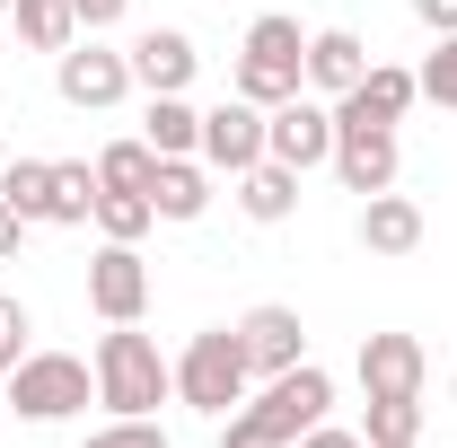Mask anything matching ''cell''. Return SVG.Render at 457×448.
<instances>
[{"instance_id":"obj_35","label":"cell","mask_w":457,"mask_h":448,"mask_svg":"<svg viewBox=\"0 0 457 448\" xmlns=\"http://www.w3.org/2000/svg\"><path fill=\"white\" fill-rule=\"evenodd\" d=\"M449 395H457V378H449Z\"/></svg>"},{"instance_id":"obj_27","label":"cell","mask_w":457,"mask_h":448,"mask_svg":"<svg viewBox=\"0 0 457 448\" xmlns=\"http://www.w3.org/2000/svg\"><path fill=\"white\" fill-rule=\"evenodd\" d=\"M413 79H422V97H431V106H457V36H440L431 62H422Z\"/></svg>"},{"instance_id":"obj_31","label":"cell","mask_w":457,"mask_h":448,"mask_svg":"<svg viewBox=\"0 0 457 448\" xmlns=\"http://www.w3.org/2000/svg\"><path fill=\"white\" fill-rule=\"evenodd\" d=\"M413 18H422L431 36H457V0H413Z\"/></svg>"},{"instance_id":"obj_23","label":"cell","mask_w":457,"mask_h":448,"mask_svg":"<svg viewBox=\"0 0 457 448\" xmlns=\"http://www.w3.org/2000/svg\"><path fill=\"white\" fill-rule=\"evenodd\" d=\"M370 448H404L422 440V395H370V422H361Z\"/></svg>"},{"instance_id":"obj_21","label":"cell","mask_w":457,"mask_h":448,"mask_svg":"<svg viewBox=\"0 0 457 448\" xmlns=\"http://www.w3.org/2000/svg\"><path fill=\"white\" fill-rule=\"evenodd\" d=\"M9 18H18V36H27L36 54H71V45H79L71 0H9Z\"/></svg>"},{"instance_id":"obj_32","label":"cell","mask_w":457,"mask_h":448,"mask_svg":"<svg viewBox=\"0 0 457 448\" xmlns=\"http://www.w3.org/2000/svg\"><path fill=\"white\" fill-rule=\"evenodd\" d=\"M18 237H27V220H18V212H9V203H0V264H9V255H18Z\"/></svg>"},{"instance_id":"obj_20","label":"cell","mask_w":457,"mask_h":448,"mask_svg":"<svg viewBox=\"0 0 457 448\" xmlns=\"http://www.w3.org/2000/svg\"><path fill=\"white\" fill-rule=\"evenodd\" d=\"M0 203L18 212V220H54V159H9L0 168Z\"/></svg>"},{"instance_id":"obj_29","label":"cell","mask_w":457,"mask_h":448,"mask_svg":"<svg viewBox=\"0 0 457 448\" xmlns=\"http://www.w3.org/2000/svg\"><path fill=\"white\" fill-rule=\"evenodd\" d=\"M132 0H71V18H79V36H106L114 18H123Z\"/></svg>"},{"instance_id":"obj_5","label":"cell","mask_w":457,"mask_h":448,"mask_svg":"<svg viewBox=\"0 0 457 448\" xmlns=\"http://www.w3.org/2000/svg\"><path fill=\"white\" fill-rule=\"evenodd\" d=\"M88 395H97V369H88V361H71V352H27V361L9 369V395H0V404H9L18 422H71Z\"/></svg>"},{"instance_id":"obj_18","label":"cell","mask_w":457,"mask_h":448,"mask_svg":"<svg viewBox=\"0 0 457 448\" xmlns=\"http://www.w3.org/2000/svg\"><path fill=\"white\" fill-rule=\"evenodd\" d=\"M237 212H246L255 228L290 220V212H299V168H282V159H255V168L237 176Z\"/></svg>"},{"instance_id":"obj_28","label":"cell","mask_w":457,"mask_h":448,"mask_svg":"<svg viewBox=\"0 0 457 448\" xmlns=\"http://www.w3.org/2000/svg\"><path fill=\"white\" fill-rule=\"evenodd\" d=\"M27 335H36V326H27V308H18V299H0V378L27 361Z\"/></svg>"},{"instance_id":"obj_7","label":"cell","mask_w":457,"mask_h":448,"mask_svg":"<svg viewBox=\"0 0 457 448\" xmlns=\"http://www.w3.org/2000/svg\"><path fill=\"white\" fill-rule=\"evenodd\" d=\"M264 159H282V168H326L335 159V106H317V97H282V106L264 114Z\"/></svg>"},{"instance_id":"obj_16","label":"cell","mask_w":457,"mask_h":448,"mask_svg":"<svg viewBox=\"0 0 457 448\" xmlns=\"http://www.w3.org/2000/svg\"><path fill=\"white\" fill-rule=\"evenodd\" d=\"M361 246H370V255H413V246H422V203H404L396 185L370 194V203H361Z\"/></svg>"},{"instance_id":"obj_2","label":"cell","mask_w":457,"mask_h":448,"mask_svg":"<svg viewBox=\"0 0 457 448\" xmlns=\"http://www.w3.org/2000/svg\"><path fill=\"white\" fill-rule=\"evenodd\" d=\"M308 88V36H299V18H255L246 27V54H237V71H228V97H246V106H282V97H299Z\"/></svg>"},{"instance_id":"obj_19","label":"cell","mask_w":457,"mask_h":448,"mask_svg":"<svg viewBox=\"0 0 457 448\" xmlns=\"http://www.w3.org/2000/svg\"><path fill=\"white\" fill-rule=\"evenodd\" d=\"M141 141H150L159 159H194V150H203V106H185V97H150Z\"/></svg>"},{"instance_id":"obj_4","label":"cell","mask_w":457,"mask_h":448,"mask_svg":"<svg viewBox=\"0 0 457 448\" xmlns=\"http://www.w3.org/2000/svg\"><path fill=\"white\" fill-rule=\"evenodd\" d=\"M246 387H255V369H246V343H237V326H203V335L185 343V361H176V395H185L194 413L228 422V413L246 404Z\"/></svg>"},{"instance_id":"obj_13","label":"cell","mask_w":457,"mask_h":448,"mask_svg":"<svg viewBox=\"0 0 457 448\" xmlns=\"http://www.w3.org/2000/svg\"><path fill=\"white\" fill-rule=\"evenodd\" d=\"M413 97H422V79H413V71L370 62V71H361V88H352V97H335V114H343V123H387V132H396L404 114H413Z\"/></svg>"},{"instance_id":"obj_6","label":"cell","mask_w":457,"mask_h":448,"mask_svg":"<svg viewBox=\"0 0 457 448\" xmlns=\"http://www.w3.org/2000/svg\"><path fill=\"white\" fill-rule=\"evenodd\" d=\"M54 88H62V106H79V114H106L123 106V88H132V54H114V45H71V54H54Z\"/></svg>"},{"instance_id":"obj_34","label":"cell","mask_w":457,"mask_h":448,"mask_svg":"<svg viewBox=\"0 0 457 448\" xmlns=\"http://www.w3.org/2000/svg\"><path fill=\"white\" fill-rule=\"evenodd\" d=\"M404 448H422V440H404Z\"/></svg>"},{"instance_id":"obj_14","label":"cell","mask_w":457,"mask_h":448,"mask_svg":"<svg viewBox=\"0 0 457 448\" xmlns=\"http://www.w3.org/2000/svg\"><path fill=\"white\" fill-rule=\"evenodd\" d=\"M422 378H431V352L413 335H370L361 343V387L370 395H422Z\"/></svg>"},{"instance_id":"obj_12","label":"cell","mask_w":457,"mask_h":448,"mask_svg":"<svg viewBox=\"0 0 457 448\" xmlns=\"http://www.w3.org/2000/svg\"><path fill=\"white\" fill-rule=\"evenodd\" d=\"M194 71H203V54H194L185 27H150V36H132V88H150V97H185Z\"/></svg>"},{"instance_id":"obj_3","label":"cell","mask_w":457,"mask_h":448,"mask_svg":"<svg viewBox=\"0 0 457 448\" xmlns=\"http://www.w3.org/2000/svg\"><path fill=\"white\" fill-rule=\"evenodd\" d=\"M97 404L106 413H159L176 395V361H159V343L132 335V326H114V335H97Z\"/></svg>"},{"instance_id":"obj_26","label":"cell","mask_w":457,"mask_h":448,"mask_svg":"<svg viewBox=\"0 0 457 448\" xmlns=\"http://www.w3.org/2000/svg\"><path fill=\"white\" fill-rule=\"evenodd\" d=\"M79 448H168V431H159L150 413H114L106 431H88Z\"/></svg>"},{"instance_id":"obj_15","label":"cell","mask_w":457,"mask_h":448,"mask_svg":"<svg viewBox=\"0 0 457 448\" xmlns=\"http://www.w3.org/2000/svg\"><path fill=\"white\" fill-rule=\"evenodd\" d=\"M361 71H370V45H361L352 27H317V36H308V88L352 97V88H361Z\"/></svg>"},{"instance_id":"obj_25","label":"cell","mask_w":457,"mask_h":448,"mask_svg":"<svg viewBox=\"0 0 457 448\" xmlns=\"http://www.w3.org/2000/svg\"><path fill=\"white\" fill-rule=\"evenodd\" d=\"M150 220H159V212H150V194H106V185H97V228H106V237L141 246V237H150Z\"/></svg>"},{"instance_id":"obj_36","label":"cell","mask_w":457,"mask_h":448,"mask_svg":"<svg viewBox=\"0 0 457 448\" xmlns=\"http://www.w3.org/2000/svg\"><path fill=\"white\" fill-rule=\"evenodd\" d=\"M0 413H9V404H0Z\"/></svg>"},{"instance_id":"obj_24","label":"cell","mask_w":457,"mask_h":448,"mask_svg":"<svg viewBox=\"0 0 457 448\" xmlns=\"http://www.w3.org/2000/svg\"><path fill=\"white\" fill-rule=\"evenodd\" d=\"M150 176H159V150H150V141L97 150V185H106V194H150Z\"/></svg>"},{"instance_id":"obj_10","label":"cell","mask_w":457,"mask_h":448,"mask_svg":"<svg viewBox=\"0 0 457 448\" xmlns=\"http://www.w3.org/2000/svg\"><path fill=\"white\" fill-rule=\"evenodd\" d=\"M237 343H246V369H255V378H282V369L308 361V326H299V308H282V299L246 308V317H237Z\"/></svg>"},{"instance_id":"obj_9","label":"cell","mask_w":457,"mask_h":448,"mask_svg":"<svg viewBox=\"0 0 457 448\" xmlns=\"http://www.w3.org/2000/svg\"><path fill=\"white\" fill-rule=\"evenodd\" d=\"M326 168L343 176V194H361V203H370V194H387V185H396V132H387V123H343L335 114V159H326Z\"/></svg>"},{"instance_id":"obj_33","label":"cell","mask_w":457,"mask_h":448,"mask_svg":"<svg viewBox=\"0 0 457 448\" xmlns=\"http://www.w3.org/2000/svg\"><path fill=\"white\" fill-rule=\"evenodd\" d=\"M0 18H9V0H0Z\"/></svg>"},{"instance_id":"obj_22","label":"cell","mask_w":457,"mask_h":448,"mask_svg":"<svg viewBox=\"0 0 457 448\" xmlns=\"http://www.w3.org/2000/svg\"><path fill=\"white\" fill-rule=\"evenodd\" d=\"M97 220V168L88 159H54V228Z\"/></svg>"},{"instance_id":"obj_11","label":"cell","mask_w":457,"mask_h":448,"mask_svg":"<svg viewBox=\"0 0 457 448\" xmlns=\"http://www.w3.org/2000/svg\"><path fill=\"white\" fill-rule=\"evenodd\" d=\"M203 168L220 176H246L255 159H264V106H246V97H220V106L203 114V150H194Z\"/></svg>"},{"instance_id":"obj_30","label":"cell","mask_w":457,"mask_h":448,"mask_svg":"<svg viewBox=\"0 0 457 448\" xmlns=\"http://www.w3.org/2000/svg\"><path fill=\"white\" fill-rule=\"evenodd\" d=\"M290 448H370V440H361V431H335V422H317V431H299Z\"/></svg>"},{"instance_id":"obj_17","label":"cell","mask_w":457,"mask_h":448,"mask_svg":"<svg viewBox=\"0 0 457 448\" xmlns=\"http://www.w3.org/2000/svg\"><path fill=\"white\" fill-rule=\"evenodd\" d=\"M150 212H159V220H203V212H212V168H203V159H159Z\"/></svg>"},{"instance_id":"obj_8","label":"cell","mask_w":457,"mask_h":448,"mask_svg":"<svg viewBox=\"0 0 457 448\" xmlns=\"http://www.w3.org/2000/svg\"><path fill=\"white\" fill-rule=\"evenodd\" d=\"M88 308H97L106 326H141V308H150V264H141V246L106 237V246L88 255Z\"/></svg>"},{"instance_id":"obj_1","label":"cell","mask_w":457,"mask_h":448,"mask_svg":"<svg viewBox=\"0 0 457 448\" xmlns=\"http://www.w3.org/2000/svg\"><path fill=\"white\" fill-rule=\"evenodd\" d=\"M326 404H335V378H326L317 361H299L282 378H264V395H246L220 422V448H290L299 431L326 422Z\"/></svg>"}]
</instances>
